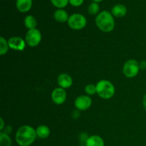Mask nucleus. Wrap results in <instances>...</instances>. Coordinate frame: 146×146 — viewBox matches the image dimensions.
<instances>
[{
  "label": "nucleus",
  "mask_w": 146,
  "mask_h": 146,
  "mask_svg": "<svg viewBox=\"0 0 146 146\" xmlns=\"http://www.w3.org/2000/svg\"><path fill=\"white\" fill-rule=\"evenodd\" d=\"M84 3V0H69V4L73 7H80Z\"/></svg>",
  "instance_id": "22"
},
{
  "label": "nucleus",
  "mask_w": 146,
  "mask_h": 146,
  "mask_svg": "<svg viewBox=\"0 0 146 146\" xmlns=\"http://www.w3.org/2000/svg\"><path fill=\"white\" fill-rule=\"evenodd\" d=\"M96 24L101 31L108 33L115 28V20L111 13L108 11H103L97 15Z\"/></svg>",
  "instance_id": "2"
},
{
  "label": "nucleus",
  "mask_w": 146,
  "mask_h": 146,
  "mask_svg": "<svg viewBox=\"0 0 146 146\" xmlns=\"http://www.w3.org/2000/svg\"><path fill=\"white\" fill-rule=\"evenodd\" d=\"M36 133L34 128L28 125L20 127L16 133L15 140L19 146H30L36 138Z\"/></svg>",
  "instance_id": "1"
},
{
  "label": "nucleus",
  "mask_w": 146,
  "mask_h": 146,
  "mask_svg": "<svg viewBox=\"0 0 146 146\" xmlns=\"http://www.w3.org/2000/svg\"><path fill=\"white\" fill-rule=\"evenodd\" d=\"M100 10V7L98 3L91 2L88 7V11L91 15H96L98 14Z\"/></svg>",
  "instance_id": "19"
},
{
  "label": "nucleus",
  "mask_w": 146,
  "mask_h": 146,
  "mask_svg": "<svg viewBox=\"0 0 146 146\" xmlns=\"http://www.w3.org/2000/svg\"><path fill=\"white\" fill-rule=\"evenodd\" d=\"M9 48V46L8 41H7L3 36L0 37V54L1 56L6 54L8 52Z\"/></svg>",
  "instance_id": "18"
},
{
  "label": "nucleus",
  "mask_w": 146,
  "mask_h": 146,
  "mask_svg": "<svg viewBox=\"0 0 146 146\" xmlns=\"http://www.w3.org/2000/svg\"><path fill=\"white\" fill-rule=\"evenodd\" d=\"M9 46L15 51H24L26 47V41L19 36H13L8 40Z\"/></svg>",
  "instance_id": "9"
},
{
  "label": "nucleus",
  "mask_w": 146,
  "mask_h": 146,
  "mask_svg": "<svg viewBox=\"0 0 146 146\" xmlns=\"http://www.w3.org/2000/svg\"><path fill=\"white\" fill-rule=\"evenodd\" d=\"M86 146H105L104 141L101 136L97 135L88 137L85 143Z\"/></svg>",
  "instance_id": "13"
},
{
  "label": "nucleus",
  "mask_w": 146,
  "mask_h": 146,
  "mask_svg": "<svg viewBox=\"0 0 146 146\" xmlns=\"http://www.w3.org/2000/svg\"><path fill=\"white\" fill-rule=\"evenodd\" d=\"M36 133L37 137L41 138V139H46L50 135L51 131L47 125H41L37 127V128L36 129Z\"/></svg>",
  "instance_id": "15"
},
{
  "label": "nucleus",
  "mask_w": 146,
  "mask_h": 146,
  "mask_svg": "<svg viewBox=\"0 0 146 146\" xmlns=\"http://www.w3.org/2000/svg\"><path fill=\"white\" fill-rule=\"evenodd\" d=\"M24 25L28 30L36 29L37 26V21L35 17L32 15H28L24 19Z\"/></svg>",
  "instance_id": "16"
},
{
  "label": "nucleus",
  "mask_w": 146,
  "mask_h": 146,
  "mask_svg": "<svg viewBox=\"0 0 146 146\" xmlns=\"http://www.w3.org/2000/svg\"><path fill=\"white\" fill-rule=\"evenodd\" d=\"M4 131H2V132H4V133L6 134H8V135L11 132V131H12V128H11V126H9H9H7L6 128H4Z\"/></svg>",
  "instance_id": "23"
},
{
  "label": "nucleus",
  "mask_w": 146,
  "mask_h": 146,
  "mask_svg": "<svg viewBox=\"0 0 146 146\" xmlns=\"http://www.w3.org/2000/svg\"><path fill=\"white\" fill-rule=\"evenodd\" d=\"M74 104L76 109L78 111H86L92 105V99L89 96L81 95L76 98Z\"/></svg>",
  "instance_id": "7"
},
{
  "label": "nucleus",
  "mask_w": 146,
  "mask_h": 146,
  "mask_svg": "<svg viewBox=\"0 0 146 146\" xmlns=\"http://www.w3.org/2000/svg\"><path fill=\"white\" fill-rule=\"evenodd\" d=\"M51 2L56 8L63 9L68 5L69 0H51Z\"/></svg>",
  "instance_id": "20"
},
{
  "label": "nucleus",
  "mask_w": 146,
  "mask_h": 146,
  "mask_svg": "<svg viewBox=\"0 0 146 146\" xmlns=\"http://www.w3.org/2000/svg\"><path fill=\"white\" fill-rule=\"evenodd\" d=\"M85 92L88 96H92L96 94V86L94 84H88L85 87Z\"/></svg>",
  "instance_id": "21"
},
{
  "label": "nucleus",
  "mask_w": 146,
  "mask_h": 146,
  "mask_svg": "<svg viewBox=\"0 0 146 146\" xmlns=\"http://www.w3.org/2000/svg\"><path fill=\"white\" fill-rule=\"evenodd\" d=\"M140 68L143 69H146V61H142L141 64H140Z\"/></svg>",
  "instance_id": "25"
},
{
  "label": "nucleus",
  "mask_w": 146,
  "mask_h": 146,
  "mask_svg": "<svg viewBox=\"0 0 146 146\" xmlns=\"http://www.w3.org/2000/svg\"><path fill=\"white\" fill-rule=\"evenodd\" d=\"M96 93L103 99H110L115 94V86L107 80H101L97 83Z\"/></svg>",
  "instance_id": "3"
},
{
  "label": "nucleus",
  "mask_w": 146,
  "mask_h": 146,
  "mask_svg": "<svg viewBox=\"0 0 146 146\" xmlns=\"http://www.w3.org/2000/svg\"><path fill=\"white\" fill-rule=\"evenodd\" d=\"M57 83L59 87L66 89V88H70L72 86L73 79L70 75L66 73H63L58 75L57 78Z\"/></svg>",
  "instance_id": "10"
},
{
  "label": "nucleus",
  "mask_w": 146,
  "mask_h": 146,
  "mask_svg": "<svg viewBox=\"0 0 146 146\" xmlns=\"http://www.w3.org/2000/svg\"><path fill=\"white\" fill-rule=\"evenodd\" d=\"M32 4V0H17L16 7L19 11L21 13H26L31 9Z\"/></svg>",
  "instance_id": "11"
},
{
  "label": "nucleus",
  "mask_w": 146,
  "mask_h": 146,
  "mask_svg": "<svg viewBox=\"0 0 146 146\" xmlns=\"http://www.w3.org/2000/svg\"><path fill=\"white\" fill-rule=\"evenodd\" d=\"M0 122H1V125H0V131H3V130H4V121H3V118H0Z\"/></svg>",
  "instance_id": "24"
},
{
  "label": "nucleus",
  "mask_w": 146,
  "mask_h": 146,
  "mask_svg": "<svg viewBox=\"0 0 146 146\" xmlns=\"http://www.w3.org/2000/svg\"><path fill=\"white\" fill-rule=\"evenodd\" d=\"M25 41L30 47H36L41 41V31L37 29L28 30L25 36Z\"/></svg>",
  "instance_id": "6"
},
{
  "label": "nucleus",
  "mask_w": 146,
  "mask_h": 146,
  "mask_svg": "<svg viewBox=\"0 0 146 146\" xmlns=\"http://www.w3.org/2000/svg\"><path fill=\"white\" fill-rule=\"evenodd\" d=\"M93 1H94V2L98 3V2H101V1H102L103 0H93Z\"/></svg>",
  "instance_id": "27"
},
{
  "label": "nucleus",
  "mask_w": 146,
  "mask_h": 146,
  "mask_svg": "<svg viewBox=\"0 0 146 146\" xmlns=\"http://www.w3.org/2000/svg\"><path fill=\"white\" fill-rule=\"evenodd\" d=\"M140 64L135 59H130L124 64L123 73L127 78H134L140 71Z\"/></svg>",
  "instance_id": "5"
},
{
  "label": "nucleus",
  "mask_w": 146,
  "mask_h": 146,
  "mask_svg": "<svg viewBox=\"0 0 146 146\" xmlns=\"http://www.w3.org/2000/svg\"><path fill=\"white\" fill-rule=\"evenodd\" d=\"M66 91L64 88L58 87L54 88V91L51 93V99L53 102L56 105H61L64 104L66 100Z\"/></svg>",
  "instance_id": "8"
},
{
  "label": "nucleus",
  "mask_w": 146,
  "mask_h": 146,
  "mask_svg": "<svg viewBox=\"0 0 146 146\" xmlns=\"http://www.w3.org/2000/svg\"><path fill=\"white\" fill-rule=\"evenodd\" d=\"M54 17L56 21L60 23L66 22V21H68V18H69L68 13L65 10L63 9H57L54 12Z\"/></svg>",
  "instance_id": "14"
},
{
  "label": "nucleus",
  "mask_w": 146,
  "mask_h": 146,
  "mask_svg": "<svg viewBox=\"0 0 146 146\" xmlns=\"http://www.w3.org/2000/svg\"><path fill=\"white\" fill-rule=\"evenodd\" d=\"M143 105L144 108L146 110V94L144 95L143 98Z\"/></svg>",
  "instance_id": "26"
},
{
  "label": "nucleus",
  "mask_w": 146,
  "mask_h": 146,
  "mask_svg": "<svg viewBox=\"0 0 146 146\" xmlns=\"http://www.w3.org/2000/svg\"><path fill=\"white\" fill-rule=\"evenodd\" d=\"M67 23L71 29L81 30L85 28L87 24V20L83 14H74L69 16Z\"/></svg>",
  "instance_id": "4"
},
{
  "label": "nucleus",
  "mask_w": 146,
  "mask_h": 146,
  "mask_svg": "<svg viewBox=\"0 0 146 146\" xmlns=\"http://www.w3.org/2000/svg\"><path fill=\"white\" fill-rule=\"evenodd\" d=\"M111 14L115 17H123L127 14V8L125 5L121 4H116L111 9Z\"/></svg>",
  "instance_id": "12"
},
{
  "label": "nucleus",
  "mask_w": 146,
  "mask_h": 146,
  "mask_svg": "<svg viewBox=\"0 0 146 146\" xmlns=\"http://www.w3.org/2000/svg\"><path fill=\"white\" fill-rule=\"evenodd\" d=\"M11 139L8 134L0 133V146H11Z\"/></svg>",
  "instance_id": "17"
}]
</instances>
